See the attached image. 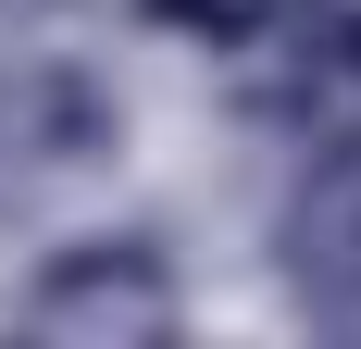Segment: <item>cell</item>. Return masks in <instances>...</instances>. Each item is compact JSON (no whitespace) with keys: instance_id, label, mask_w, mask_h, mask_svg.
<instances>
[{"instance_id":"cell-2","label":"cell","mask_w":361,"mask_h":349,"mask_svg":"<svg viewBox=\"0 0 361 349\" xmlns=\"http://www.w3.org/2000/svg\"><path fill=\"white\" fill-rule=\"evenodd\" d=\"M100 150H112V88L87 63H50V50L0 63V225L75 187Z\"/></svg>"},{"instance_id":"cell-3","label":"cell","mask_w":361,"mask_h":349,"mask_svg":"<svg viewBox=\"0 0 361 349\" xmlns=\"http://www.w3.org/2000/svg\"><path fill=\"white\" fill-rule=\"evenodd\" d=\"M299 0H149V25L200 37V50H250V37H274Z\"/></svg>"},{"instance_id":"cell-1","label":"cell","mask_w":361,"mask_h":349,"mask_svg":"<svg viewBox=\"0 0 361 349\" xmlns=\"http://www.w3.org/2000/svg\"><path fill=\"white\" fill-rule=\"evenodd\" d=\"M13 324L50 349H162L187 324V287L162 262V237H75L13 287Z\"/></svg>"}]
</instances>
